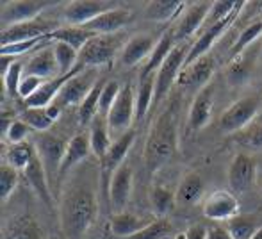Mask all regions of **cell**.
<instances>
[{"instance_id":"9c48e42d","label":"cell","mask_w":262,"mask_h":239,"mask_svg":"<svg viewBox=\"0 0 262 239\" xmlns=\"http://www.w3.org/2000/svg\"><path fill=\"white\" fill-rule=\"evenodd\" d=\"M245 6H246V2H243L228 18H225V20L217 21V24H214V25H209V27L205 29L204 34H202L200 38L196 39V43L189 49V54H187V57H186V64H184V68L189 66V64H193V62L198 61L200 57L207 56L210 47H212L214 43H216L217 39L227 32V29L230 27L232 24H235V21L239 20V13L245 9Z\"/></svg>"},{"instance_id":"d6a6232c","label":"cell","mask_w":262,"mask_h":239,"mask_svg":"<svg viewBox=\"0 0 262 239\" xmlns=\"http://www.w3.org/2000/svg\"><path fill=\"white\" fill-rule=\"evenodd\" d=\"M154 95H156V75H148L141 79L138 91H136V118L143 120L146 113L152 109Z\"/></svg>"},{"instance_id":"1f68e13d","label":"cell","mask_w":262,"mask_h":239,"mask_svg":"<svg viewBox=\"0 0 262 239\" xmlns=\"http://www.w3.org/2000/svg\"><path fill=\"white\" fill-rule=\"evenodd\" d=\"M93 32L86 31L84 27H73V25H68V27H59L54 29V32L49 36L54 41H62L68 43L70 47H73L75 50H82V47L93 38Z\"/></svg>"},{"instance_id":"3957f363","label":"cell","mask_w":262,"mask_h":239,"mask_svg":"<svg viewBox=\"0 0 262 239\" xmlns=\"http://www.w3.org/2000/svg\"><path fill=\"white\" fill-rule=\"evenodd\" d=\"M259 113L262 115V91H255L248 97L239 98L221 115L220 131L223 134H234V132L245 131L257 118Z\"/></svg>"},{"instance_id":"7dc6e473","label":"cell","mask_w":262,"mask_h":239,"mask_svg":"<svg viewBox=\"0 0 262 239\" xmlns=\"http://www.w3.org/2000/svg\"><path fill=\"white\" fill-rule=\"evenodd\" d=\"M49 38V36H47ZM41 39L45 38H38V39H29V41H20V43H13V45H6V47H0V56H13L18 57L25 52H31L32 49L41 43Z\"/></svg>"},{"instance_id":"4316f807","label":"cell","mask_w":262,"mask_h":239,"mask_svg":"<svg viewBox=\"0 0 262 239\" xmlns=\"http://www.w3.org/2000/svg\"><path fill=\"white\" fill-rule=\"evenodd\" d=\"M25 179L29 180V184L32 186V189L38 193V197L45 202L47 205H50V189H49V175H47V170L43 166L41 159L38 157V154L34 156V159L31 161L27 168L24 170Z\"/></svg>"},{"instance_id":"6f0895ef","label":"cell","mask_w":262,"mask_h":239,"mask_svg":"<svg viewBox=\"0 0 262 239\" xmlns=\"http://www.w3.org/2000/svg\"><path fill=\"white\" fill-rule=\"evenodd\" d=\"M260 116H262V115H260Z\"/></svg>"},{"instance_id":"f546056e","label":"cell","mask_w":262,"mask_h":239,"mask_svg":"<svg viewBox=\"0 0 262 239\" xmlns=\"http://www.w3.org/2000/svg\"><path fill=\"white\" fill-rule=\"evenodd\" d=\"M146 225L148 223H145L139 216L132 214V212H118V214H113V218H111V232L116 237L123 239L138 234Z\"/></svg>"},{"instance_id":"5bb4252c","label":"cell","mask_w":262,"mask_h":239,"mask_svg":"<svg viewBox=\"0 0 262 239\" xmlns=\"http://www.w3.org/2000/svg\"><path fill=\"white\" fill-rule=\"evenodd\" d=\"M132 179H134V173H132V166L128 163H123L111 175L109 204L114 209V214L125 212V207H127L132 193Z\"/></svg>"},{"instance_id":"603a6c76","label":"cell","mask_w":262,"mask_h":239,"mask_svg":"<svg viewBox=\"0 0 262 239\" xmlns=\"http://www.w3.org/2000/svg\"><path fill=\"white\" fill-rule=\"evenodd\" d=\"M134 139H136V132L132 131V128L128 132H125V134H121L120 138L114 139L109 152H107L105 159L102 161V168H104L105 173L113 175L114 171L125 163V157L130 152L132 145H134Z\"/></svg>"},{"instance_id":"ffe728a7","label":"cell","mask_w":262,"mask_h":239,"mask_svg":"<svg viewBox=\"0 0 262 239\" xmlns=\"http://www.w3.org/2000/svg\"><path fill=\"white\" fill-rule=\"evenodd\" d=\"M132 13L128 9H121V7H116V9H111L107 13L97 16L95 20H91L90 24L82 25L86 31L93 32V34H116L121 27L130 21Z\"/></svg>"},{"instance_id":"836d02e7","label":"cell","mask_w":262,"mask_h":239,"mask_svg":"<svg viewBox=\"0 0 262 239\" xmlns=\"http://www.w3.org/2000/svg\"><path fill=\"white\" fill-rule=\"evenodd\" d=\"M34 156H36V148L31 143L24 141V143H18V145H9V148L6 150V161H7L6 164L13 166L18 171H24L31 164V161L34 159Z\"/></svg>"},{"instance_id":"ee69618b","label":"cell","mask_w":262,"mask_h":239,"mask_svg":"<svg viewBox=\"0 0 262 239\" xmlns=\"http://www.w3.org/2000/svg\"><path fill=\"white\" fill-rule=\"evenodd\" d=\"M18 180H20L18 170H14L9 164H2V168H0V198H2L4 202H6L7 198L11 197V193L16 189Z\"/></svg>"},{"instance_id":"e575fe53","label":"cell","mask_w":262,"mask_h":239,"mask_svg":"<svg viewBox=\"0 0 262 239\" xmlns=\"http://www.w3.org/2000/svg\"><path fill=\"white\" fill-rule=\"evenodd\" d=\"M54 56L59 66V75H68L79 66V50L70 47L68 43L54 41Z\"/></svg>"},{"instance_id":"8fae6325","label":"cell","mask_w":262,"mask_h":239,"mask_svg":"<svg viewBox=\"0 0 262 239\" xmlns=\"http://www.w3.org/2000/svg\"><path fill=\"white\" fill-rule=\"evenodd\" d=\"M49 6H52V2H45V0H13V2H6L2 9L4 29L16 24H24V21L38 20L39 13Z\"/></svg>"},{"instance_id":"11a10c76","label":"cell","mask_w":262,"mask_h":239,"mask_svg":"<svg viewBox=\"0 0 262 239\" xmlns=\"http://www.w3.org/2000/svg\"><path fill=\"white\" fill-rule=\"evenodd\" d=\"M250 239H262V227H259V229L255 230V234H253Z\"/></svg>"},{"instance_id":"c3c4849f","label":"cell","mask_w":262,"mask_h":239,"mask_svg":"<svg viewBox=\"0 0 262 239\" xmlns=\"http://www.w3.org/2000/svg\"><path fill=\"white\" fill-rule=\"evenodd\" d=\"M241 136L243 138L239 141L248 146V148H262V121L253 125V127L241 131Z\"/></svg>"},{"instance_id":"ac0fdd59","label":"cell","mask_w":262,"mask_h":239,"mask_svg":"<svg viewBox=\"0 0 262 239\" xmlns=\"http://www.w3.org/2000/svg\"><path fill=\"white\" fill-rule=\"evenodd\" d=\"M212 107H214V88L212 84L200 90L194 97L193 104L189 107L187 115V125L191 131H200L207 127L210 118H212Z\"/></svg>"},{"instance_id":"f5cc1de1","label":"cell","mask_w":262,"mask_h":239,"mask_svg":"<svg viewBox=\"0 0 262 239\" xmlns=\"http://www.w3.org/2000/svg\"><path fill=\"white\" fill-rule=\"evenodd\" d=\"M18 59L13 56H0V77H4L7 73V70L13 66V62H16Z\"/></svg>"},{"instance_id":"74e56055","label":"cell","mask_w":262,"mask_h":239,"mask_svg":"<svg viewBox=\"0 0 262 239\" xmlns=\"http://www.w3.org/2000/svg\"><path fill=\"white\" fill-rule=\"evenodd\" d=\"M150 204H152V209L156 211L159 218H164L173 209V205L177 204L175 193L164 186H154L152 191H150Z\"/></svg>"},{"instance_id":"8d00e7d4","label":"cell","mask_w":262,"mask_h":239,"mask_svg":"<svg viewBox=\"0 0 262 239\" xmlns=\"http://www.w3.org/2000/svg\"><path fill=\"white\" fill-rule=\"evenodd\" d=\"M262 36V20H255V21H250L243 32L239 34V38L235 39V43L232 45V50H230V59L234 57L241 56L250 45H252L255 39H259Z\"/></svg>"},{"instance_id":"bcb514c9","label":"cell","mask_w":262,"mask_h":239,"mask_svg":"<svg viewBox=\"0 0 262 239\" xmlns=\"http://www.w3.org/2000/svg\"><path fill=\"white\" fill-rule=\"evenodd\" d=\"M29 131H31V128H29L24 121L20 118H14L13 123L7 128V132L4 134V139H6L9 145H18V143L25 141V138L29 136Z\"/></svg>"},{"instance_id":"2e32d148","label":"cell","mask_w":262,"mask_h":239,"mask_svg":"<svg viewBox=\"0 0 262 239\" xmlns=\"http://www.w3.org/2000/svg\"><path fill=\"white\" fill-rule=\"evenodd\" d=\"M54 32L52 25L49 21L41 20H32V21H24V24L11 25L7 29H2V36H0V47L13 45V43L20 41H29V39H38V38H47Z\"/></svg>"},{"instance_id":"cb8c5ba5","label":"cell","mask_w":262,"mask_h":239,"mask_svg":"<svg viewBox=\"0 0 262 239\" xmlns=\"http://www.w3.org/2000/svg\"><path fill=\"white\" fill-rule=\"evenodd\" d=\"M90 143H91V152L97 156V159L102 161L105 159L107 152L111 148V131H109V123H107V118L102 115H97L95 120L90 123Z\"/></svg>"},{"instance_id":"30bf717a","label":"cell","mask_w":262,"mask_h":239,"mask_svg":"<svg viewBox=\"0 0 262 239\" xmlns=\"http://www.w3.org/2000/svg\"><path fill=\"white\" fill-rule=\"evenodd\" d=\"M212 9V2H194L180 14L175 20V25L171 27L173 38L177 43L186 41L191 34L198 31L202 27V24H205L209 18V13Z\"/></svg>"},{"instance_id":"b9f144b4","label":"cell","mask_w":262,"mask_h":239,"mask_svg":"<svg viewBox=\"0 0 262 239\" xmlns=\"http://www.w3.org/2000/svg\"><path fill=\"white\" fill-rule=\"evenodd\" d=\"M24 68L25 66L21 64V61H16L7 70L6 75L2 77L4 90H6V93L9 95L11 98L20 97V82H21V77H24Z\"/></svg>"},{"instance_id":"f6af8a7d","label":"cell","mask_w":262,"mask_h":239,"mask_svg":"<svg viewBox=\"0 0 262 239\" xmlns=\"http://www.w3.org/2000/svg\"><path fill=\"white\" fill-rule=\"evenodd\" d=\"M121 91V86L116 82V80H107L104 90H102V95H100V105H98V115L105 116L111 113V107L114 105L116 102L118 95Z\"/></svg>"},{"instance_id":"9a60e30c","label":"cell","mask_w":262,"mask_h":239,"mask_svg":"<svg viewBox=\"0 0 262 239\" xmlns=\"http://www.w3.org/2000/svg\"><path fill=\"white\" fill-rule=\"evenodd\" d=\"M257 164L248 154H237L228 166V186L234 193H246L255 182Z\"/></svg>"},{"instance_id":"f1b7e54d","label":"cell","mask_w":262,"mask_h":239,"mask_svg":"<svg viewBox=\"0 0 262 239\" xmlns=\"http://www.w3.org/2000/svg\"><path fill=\"white\" fill-rule=\"evenodd\" d=\"M2 239H41L38 225L29 216H18L7 222Z\"/></svg>"},{"instance_id":"db71d44e","label":"cell","mask_w":262,"mask_h":239,"mask_svg":"<svg viewBox=\"0 0 262 239\" xmlns=\"http://www.w3.org/2000/svg\"><path fill=\"white\" fill-rule=\"evenodd\" d=\"M250 7H255V11H253V14H259L262 13V2H248Z\"/></svg>"},{"instance_id":"7402d4cb","label":"cell","mask_w":262,"mask_h":239,"mask_svg":"<svg viewBox=\"0 0 262 239\" xmlns=\"http://www.w3.org/2000/svg\"><path fill=\"white\" fill-rule=\"evenodd\" d=\"M157 43L154 41L152 36L148 34H138L132 36L125 47L121 49V64L123 66H134L145 57H150Z\"/></svg>"},{"instance_id":"9f6ffc18","label":"cell","mask_w":262,"mask_h":239,"mask_svg":"<svg viewBox=\"0 0 262 239\" xmlns=\"http://www.w3.org/2000/svg\"><path fill=\"white\" fill-rule=\"evenodd\" d=\"M175 239H187V237H186V232H184V234H179V236H177Z\"/></svg>"},{"instance_id":"7c38bea8","label":"cell","mask_w":262,"mask_h":239,"mask_svg":"<svg viewBox=\"0 0 262 239\" xmlns=\"http://www.w3.org/2000/svg\"><path fill=\"white\" fill-rule=\"evenodd\" d=\"M205 218L214 222H228L239 216V200L232 191L217 189L210 193L204 204Z\"/></svg>"},{"instance_id":"d590c367","label":"cell","mask_w":262,"mask_h":239,"mask_svg":"<svg viewBox=\"0 0 262 239\" xmlns=\"http://www.w3.org/2000/svg\"><path fill=\"white\" fill-rule=\"evenodd\" d=\"M107 80H98L97 86L91 90V93L86 97V100L79 105V121L82 125H88L95 120V116L98 115V105H100V95L104 90Z\"/></svg>"},{"instance_id":"d4e9b609","label":"cell","mask_w":262,"mask_h":239,"mask_svg":"<svg viewBox=\"0 0 262 239\" xmlns=\"http://www.w3.org/2000/svg\"><path fill=\"white\" fill-rule=\"evenodd\" d=\"M204 180L198 173L191 171V173L184 175L182 180H180L179 187L175 191V200L179 205L182 207H189V205H194L202 197H204Z\"/></svg>"},{"instance_id":"e0dca14e","label":"cell","mask_w":262,"mask_h":239,"mask_svg":"<svg viewBox=\"0 0 262 239\" xmlns=\"http://www.w3.org/2000/svg\"><path fill=\"white\" fill-rule=\"evenodd\" d=\"M214 70H216V62H214L212 57L207 54V56L194 61L193 64L186 66V68L182 70V73H180L177 84L182 88H187V90H194L198 93V91L204 90L205 86L210 84Z\"/></svg>"},{"instance_id":"ab89813d","label":"cell","mask_w":262,"mask_h":239,"mask_svg":"<svg viewBox=\"0 0 262 239\" xmlns=\"http://www.w3.org/2000/svg\"><path fill=\"white\" fill-rule=\"evenodd\" d=\"M20 120L27 125L29 128L36 132H49V128L54 125V120L49 116L47 109H36L27 107L25 111L20 113Z\"/></svg>"},{"instance_id":"4fadbf2b","label":"cell","mask_w":262,"mask_h":239,"mask_svg":"<svg viewBox=\"0 0 262 239\" xmlns=\"http://www.w3.org/2000/svg\"><path fill=\"white\" fill-rule=\"evenodd\" d=\"M113 6V2H105V0H73L66 6L64 20L68 21V25L82 27L97 16L111 11Z\"/></svg>"},{"instance_id":"816d5d0a","label":"cell","mask_w":262,"mask_h":239,"mask_svg":"<svg viewBox=\"0 0 262 239\" xmlns=\"http://www.w3.org/2000/svg\"><path fill=\"white\" fill-rule=\"evenodd\" d=\"M207 239H232V236L228 234L227 227H212L209 229Z\"/></svg>"},{"instance_id":"f907efd6","label":"cell","mask_w":262,"mask_h":239,"mask_svg":"<svg viewBox=\"0 0 262 239\" xmlns=\"http://www.w3.org/2000/svg\"><path fill=\"white\" fill-rule=\"evenodd\" d=\"M209 229H205L204 225H193L187 229L186 237L187 239H207Z\"/></svg>"},{"instance_id":"52a82bcc","label":"cell","mask_w":262,"mask_h":239,"mask_svg":"<svg viewBox=\"0 0 262 239\" xmlns=\"http://www.w3.org/2000/svg\"><path fill=\"white\" fill-rule=\"evenodd\" d=\"M66 146H68V143H66L64 139L55 134H50V132H39L38 138H36V141H34L36 154H38V157L41 159L50 180H54V179L57 180L59 168H61Z\"/></svg>"},{"instance_id":"ba28073f","label":"cell","mask_w":262,"mask_h":239,"mask_svg":"<svg viewBox=\"0 0 262 239\" xmlns=\"http://www.w3.org/2000/svg\"><path fill=\"white\" fill-rule=\"evenodd\" d=\"M136 118V93L130 84L121 88L116 102L111 107V113L107 115V123H109L111 134H121L130 131L132 120Z\"/></svg>"},{"instance_id":"60d3db41","label":"cell","mask_w":262,"mask_h":239,"mask_svg":"<svg viewBox=\"0 0 262 239\" xmlns=\"http://www.w3.org/2000/svg\"><path fill=\"white\" fill-rule=\"evenodd\" d=\"M227 230L232 236V239H250L255 234V227H253V220L248 216H235V218L227 222Z\"/></svg>"},{"instance_id":"6da1fadb","label":"cell","mask_w":262,"mask_h":239,"mask_svg":"<svg viewBox=\"0 0 262 239\" xmlns=\"http://www.w3.org/2000/svg\"><path fill=\"white\" fill-rule=\"evenodd\" d=\"M98 214L95 191L88 186H73L64 193L59 209L62 234L66 239H82Z\"/></svg>"},{"instance_id":"7bdbcfd3","label":"cell","mask_w":262,"mask_h":239,"mask_svg":"<svg viewBox=\"0 0 262 239\" xmlns=\"http://www.w3.org/2000/svg\"><path fill=\"white\" fill-rule=\"evenodd\" d=\"M243 2L245 0H217V2H212V9H210L207 18V27L228 18Z\"/></svg>"},{"instance_id":"83f0119b","label":"cell","mask_w":262,"mask_h":239,"mask_svg":"<svg viewBox=\"0 0 262 239\" xmlns=\"http://www.w3.org/2000/svg\"><path fill=\"white\" fill-rule=\"evenodd\" d=\"M187 4L182 0H154L146 6L145 14L152 21H169L182 14V9Z\"/></svg>"},{"instance_id":"484cf974","label":"cell","mask_w":262,"mask_h":239,"mask_svg":"<svg viewBox=\"0 0 262 239\" xmlns=\"http://www.w3.org/2000/svg\"><path fill=\"white\" fill-rule=\"evenodd\" d=\"M175 43L177 41H175V38H173V31L169 29L168 32H164V34L161 36V39L157 41L154 52L150 54L146 64L143 66L141 79H145V77H148V75H156V73L159 72V68L164 64L166 59L169 57V54H171L173 49L177 47Z\"/></svg>"},{"instance_id":"277c9868","label":"cell","mask_w":262,"mask_h":239,"mask_svg":"<svg viewBox=\"0 0 262 239\" xmlns=\"http://www.w3.org/2000/svg\"><path fill=\"white\" fill-rule=\"evenodd\" d=\"M189 49L191 47L187 45H177L164 64L159 68V72L156 73V95H154L152 109H157L162 104L166 95L177 84V80H179L180 73L184 70V64H186V57L189 54Z\"/></svg>"},{"instance_id":"4dcf8cb0","label":"cell","mask_w":262,"mask_h":239,"mask_svg":"<svg viewBox=\"0 0 262 239\" xmlns=\"http://www.w3.org/2000/svg\"><path fill=\"white\" fill-rule=\"evenodd\" d=\"M252 59H250V56H246L245 52L241 54V56L234 57V59H230L227 66V72H225V75H227V82L230 84L232 88H239L243 86V84H246L250 80V77H252Z\"/></svg>"},{"instance_id":"681fc988","label":"cell","mask_w":262,"mask_h":239,"mask_svg":"<svg viewBox=\"0 0 262 239\" xmlns=\"http://www.w3.org/2000/svg\"><path fill=\"white\" fill-rule=\"evenodd\" d=\"M43 82H45V80L39 79V77L25 75V73H24V77H21V82H20V98H21V100L25 102L27 98H31L32 95H34L36 91L43 86Z\"/></svg>"},{"instance_id":"5b68a950","label":"cell","mask_w":262,"mask_h":239,"mask_svg":"<svg viewBox=\"0 0 262 239\" xmlns=\"http://www.w3.org/2000/svg\"><path fill=\"white\" fill-rule=\"evenodd\" d=\"M121 36L118 34H95L82 50L79 52V66L88 68H98L102 64L113 61L116 52L120 50Z\"/></svg>"},{"instance_id":"f35d334b","label":"cell","mask_w":262,"mask_h":239,"mask_svg":"<svg viewBox=\"0 0 262 239\" xmlns=\"http://www.w3.org/2000/svg\"><path fill=\"white\" fill-rule=\"evenodd\" d=\"M173 223L166 218H157L150 222L145 229H141L138 234L127 239H169L173 236Z\"/></svg>"},{"instance_id":"8992f818","label":"cell","mask_w":262,"mask_h":239,"mask_svg":"<svg viewBox=\"0 0 262 239\" xmlns=\"http://www.w3.org/2000/svg\"><path fill=\"white\" fill-rule=\"evenodd\" d=\"M97 84H98L97 68L79 70V72L62 86L61 93L57 95L54 104L59 105V107H61V105H80Z\"/></svg>"},{"instance_id":"7a4b0ae2","label":"cell","mask_w":262,"mask_h":239,"mask_svg":"<svg viewBox=\"0 0 262 239\" xmlns=\"http://www.w3.org/2000/svg\"><path fill=\"white\" fill-rule=\"evenodd\" d=\"M179 146V132H177L175 107L162 111L154 121L148 136H146L143 161L150 173H156L166 163L171 161Z\"/></svg>"},{"instance_id":"d6986e66","label":"cell","mask_w":262,"mask_h":239,"mask_svg":"<svg viewBox=\"0 0 262 239\" xmlns=\"http://www.w3.org/2000/svg\"><path fill=\"white\" fill-rule=\"evenodd\" d=\"M90 154H93L91 152L90 134H86L84 131L73 134V138L68 141V146H66V152H64V157H62L61 168H59L57 182H61V180L66 177V173H68L75 164L82 163Z\"/></svg>"},{"instance_id":"44dd1931","label":"cell","mask_w":262,"mask_h":239,"mask_svg":"<svg viewBox=\"0 0 262 239\" xmlns=\"http://www.w3.org/2000/svg\"><path fill=\"white\" fill-rule=\"evenodd\" d=\"M25 75H36L43 80L55 79L59 75V66L54 56V49H41L29 59L24 68Z\"/></svg>"}]
</instances>
